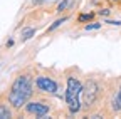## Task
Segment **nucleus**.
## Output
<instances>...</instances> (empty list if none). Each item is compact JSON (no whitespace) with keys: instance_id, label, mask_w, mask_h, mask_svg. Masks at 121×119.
Returning a JSON list of instances; mask_svg holds the SVG:
<instances>
[{"instance_id":"obj_1","label":"nucleus","mask_w":121,"mask_h":119,"mask_svg":"<svg viewBox=\"0 0 121 119\" xmlns=\"http://www.w3.org/2000/svg\"><path fill=\"white\" fill-rule=\"evenodd\" d=\"M30 96H32V79L29 76H20L13 81L9 91V102L19 109L24 104H27Z\"/></svg>"},{"instance_id":"obj_2","label":"nucleus","mask_w":121,"mask_h":119,"mask_svg":"<svg viewBox=\"0 0 121 119\" xmlns=\"http://www.w3.org/2000/svg\"><path fill=\"white\" fill-rule=\"evenodd\" d=\"M81 92L82 84L76 77H67V91H66V102L69 106V112L76 114L81 111Z\"/></svg>"},{"instance_id":"obj_3","label":"nucleus","mask_w":121,"mask_h":119,"mask_svg":"<svg viewBox=\"0 0 121 119\" xmlns=\"http://www.w3.org/2000/svg\"><path fill=\"white\" fill-rule=\"evenodd\" d=\"M98 94H99L98 84H96L94 81H87V82L82 86V92H81L84 107H91V106H93V104L96 102V99H98Z\"/></svg>"},{"instance_id":"obj_4","label":"nucleus","mask_w":121,"mask_h":119,"mask_svg":"<svg viewBox=\"0 0 121 119\" xmlns=\"http://www.w3.org/2000/svg\"><path fill=\"white\" fill-rule=\"evenodd\" d=\"M35 86L42 92H49V94H56V91H57V82L52 81L51 77H37Z\"/></svg>"},{"instance_id":"obj_5","label":"nucleus","mask_w":121,"mask_h":119,"mask_svg":"<svg viewBox=\"0 0 121 119\" xmlns=\"http://www.w3.org/2000/svg\"><path fill=\"white\" fill-rule=\"evenodd\" d=\"M25 109H27V112L35 114L39 117H44L45 114L49 112V106H47V104H44V102H29L25 106Z\"/></svg>"},{"instance_id":"obj_6","label":"nucleus","mask_w":121,"mask_h":119,"mask_svg":"<svg viewBox=\"0 0 121 119\" xmlns=\"http://www.w3.org/2000/svg\"><path fill=\"white\" fill-rule=\"evenodd\" d=\"M113 111H121V87L113 99Z\"/></svg>"},{"instance_id":"obj_7","label":"nucleus","mask_w":121,"mask_h":119,"mask_svg":"<svg viewBox=\"0 0 121 119\" xmlns=\"http://www.w3.org/2000/svg\"><path fill=\"white\" fill-rule=\"evenodd\" d=\"M9 117H12V112H10L9 106L0 104V119H9Z\"/></svg>"},{"instance_id":"obj_8","label":"nucleus","mask_w":121,"mask_h":119,"mask_svg":"<svg viewBox=\"0 0 121 119\" xmlns=\"http://www.w3.org/2000/svg\"><path fill=\"white\" fill-rule=\"evenodd\" d=\"M32 35H35V29H25V30L22 32V42H25V40H29Z\"/></svg>"},{"instance_id":"obj_9","label":"nucleus","mask_w":121,"mask_h":119,"mask_svg":"<svg viewBox=\"0 0 121 119\" xmlns=\"http://www.w3.org/2000/svg\"><path fill=\"white\" fill-rule=\"evenodd\" d=\"M64 22H67V17H62V19H57V20H56V22H54V24H52V25H51L49 29H47V32H52V30H56V29H57V27H60V25H62Z\"/></svg>"},{"instance_id":"obj_10","label":"nucleus","mask_w":121,"mask_h":119,"mask_svg":"<svg viewBox=\"0 0 121 119\" xmlns=\"http://www.w3.org/2000/svg\"><path fill=\"white\" fill-rule=\"evenodd\" d=\"M93 17H94L93 12H89V13H81L78 20H79V22H89V20H93Z\"/></svg>"},{"instance_id":"obj_11","label":"nucleus","mask_w":121,"mask_h":119,"mask_svg":"<svg viewBox=\"0 0 121 119\" xmlns=\"http://www.w3.org/2000/svg\"><path fill=\"white\" fill-rule=\"evenodd\" d=\"M71 2H72V0H62V2H60V4L57 5V12H62V10H66V8L71 5Z\"/></svg>"},{"instance_id":"obj_12","label":"nucleus","mask_w":121,"mask_h":119,"mask_svg":"<svg viewBox=\"0 0 121 119\" xmlns=\"http://www.w3.org/2000/svg\"><path fill=\"white\" fill-rule=\"evenodd\" d=\"M101 27V24H87L86 25V30H98Z\"/></svg>"},{"instance_id":"obj_13","label":"nucleus","mask_w":121,"mask_h":119,"mask_svg":"<svg viewBox=\"0 0 121 119\" xmlns=\"http://www.w3.org/2000/svg\"><path fill=\"white\" fill-rule=\"evenodd\" d=\"M98 13H99V15H103V17H108V15H109V10H108V8H103V10H99Z\"/></svg>"},{"instance_id":"obj_14","label":"nucleus","mask_w":121,"mask_h":119,"mask_svg":"<svg viewBox=\"0 0 121 119\" xmlns=\"http://www.w3.org/2000/svg\"><path fill=\"white\" fill-rule=\"evenodd\" d=\"M104 24H111V25H121V20H106Z\"/></svg>"},{"instance_id":"obj_15","label":"nucleus","mask_w":121,"mask_h":119,"mask_svg":"<svg viewBox=\"0 0 121 119\" xmlns=\"http://www.w3.org/2000/svg\"><path fill=\"white\" fill-rule=\"evenodd\" d=\"M44 2H45V0H34L32 4H34V5H40V4H44Z\"/></svg>"},{"instance_id":"obj_16","label":"nucleus","mask_w":121,"mask_h":119,"mask_svg":"<svg viewBox=\"0 0 121 119\" xmlns=\"http://www.w3.org/2000/svg\"><path fill=\"white\" fill-rule=\"evenodd\" d=\"M113 2H118V0H113Z\"/></svg>"}]
</instances>
